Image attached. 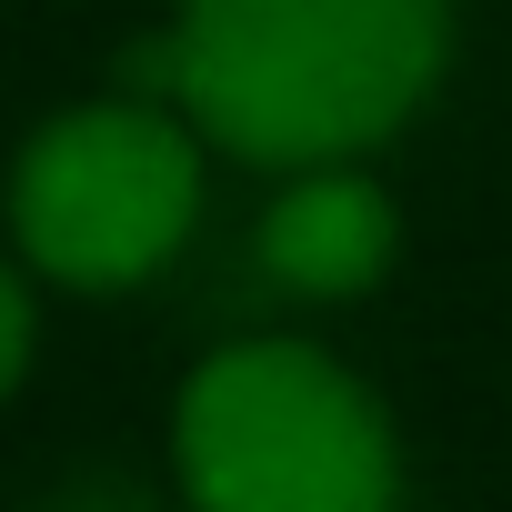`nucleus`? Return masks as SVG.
<instances>
[{"mask_svg": "<svg viewBox=\"0 0 512 512\" xmlns=\"http://www.w3.org/2000/svg\"><path fill=\"white\" fill-rule=\"evenodd\" d=\"M21 362H31V292L0 272V392L21 382Z\"/></svg>", "mask_w": 512, "mask_h": 512, "instance_id": "5", "label": "nucleus"}, {"mask_svg": "<svg viewBox=\"0 0 512 512\" xmlns=\"http://www.w3.org/2000/svg\"><path fill=\"white\" fill-rule=\"evenodd\" d=\"M392 201L372 191V181H352V171H332V161H302V181L262 211V262H272V282H292V292H372L382 272H392Z\"/></svg>", "mask_w": 512, "mask_h": 512, "instance_id": "4", "label": "nucleus"}, {"mask_svg": "<svg viewBox=\"0 0 512 512\" xmlns=\"http://www.w3.org/2000/svg\"><path fill=\"white\" fill-rule=\"evenodd\" d=\"M171 442L191 502L211 512H382L402 492L382 402L302 342L211 352L181 382Z\"/></svg>", "mask_w": 512, "mask_h": 512, "instance_id": "2", "label": "nucleus"}, {"mask_svg": "<svg viewBox=\"0 0 512 512\" xmlns=\"http://www.w3.org/2000/svg\"><path fill=\"white\" fill-rule=\"evenodd\" d=\"M442 0H181V21L131 61L241 161H352L442 71Z\"/></svg>", "mask_w": 512, "mask_h": 512, "instance_id": "1", "label": "nucleus"}, {"mask_svg": "<svg viewBox=\"0 0 512 512\" xmlns=\"http://www.w3.org/2000/svg\"><path fill=\"white\" fill-rule=\"evenodd\" d=\"M201 211V151L161 101H91L51 121L11 171V231L71 292L161 272Z\"/></svg>", "mask_w": 512, "mask_h": 512, "instance_id": "3", "label": "nucleus"}]
</instances>
